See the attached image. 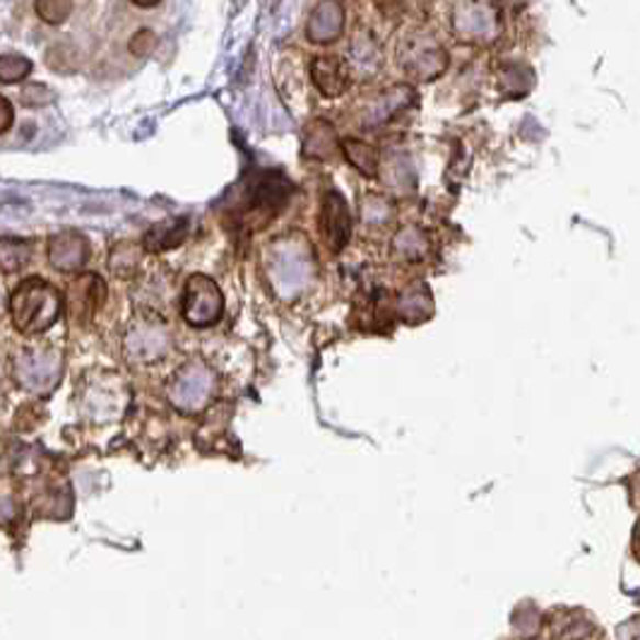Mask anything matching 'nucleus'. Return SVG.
<instances>
[{"label": "nucleus", "mask_w": 640, "mask_h": 640, "mask_svg": "<svg viewBox=\"0 0 640 640\" xmlns=\"http://www.w3.org/2000/svg\"><path fill=\"white\" fill-rule=\"evenodd\" d=\"M188 227H191V222H188L186 217L159 222L145 234L143 248L147 250V254H165V250L179 248L188 238Z\"/></svg>", "instance_id": "obj_12"}, {"label": "nucleus", "mask_w": 640, "mask_h": 640, "mask_svg": "<svg viewBox=\"0 0 640 640\" xmlns=\"http://www.w3.org/2000/svg\"><path fill=\"white\" fill-rule=\"evenodd\" d=\"M131 3L135 5V8H143V10H149V8H157L161 0H131Z\"/></svg>", "instance_id": "obj_25"}, {"label": "nucleus", "mask_w": 640, "mask_h": 640, "mask_svg": "<svg viewBox=\"0 0 640 640\" xmlns=\"http://www.w3.org/2000/svg\"><path fill=\"white\" fill-rule=\"evenodd\" d=\"M145 258V248L135 242H119L114 248H111L109 256V268L121 280H131L141 272Z\"/></svg>", "instance_id": "obj_14"}, {"label": "nucleus", "mask_w": 640, "mask_h": 640, "mask_svg": "<svg viewBox=\"0 0 640 640\" xmlns=\"http://www.w3.org/2000/svg\"><path fill=\"white\" fill-rule=\"evenodd\" d=\"M343 141H337L335 128L323 119L311 121L304 131V155L311 159L328 161L337 155V147Z\"/></svg>", "instance_id": "obj_13"}, {"label": "nucleus", "mask_w": 640, "mask_h": 640, "mask_svg": "<svg viewBox=\"0 0 640 640\" xmlns=\"http://www.w3.org/2000/svg\"><path fill=\"white\" fill-rule=\"evenodd\" d=\"M15 125V106L5 94H0V135H5Z\"/></svg>", "instance_id": "obj_21"}, {"label": "nucleus", "mask_w": 640, "mask_h": 640, "mask_svg": "<svg viewBox=\"0 0 640 640\" xmlns=\"http://www.w3.org/2000/svg\"><path fill=\"white\" fill-rule=\"evenodd\" d=\"M375 5H379L385 18H397L405 12L407 0H375Z\"/></svg>", "instance_id": "obj_22"}, {"label": "nucleus", "mask_w": 640, "mask_h": 640, "mask_svg": "<svg viewBox=\"0 0 640 640\" xmlns=\"http://www.w3.org/2000/svg\"><path fill=\"white\" fill-rule=\"evenodd\" d=\"M34 63L22 54H3L0 56V82L18 85L30 78Z\"/></svg>", "instance_id": "obj_18"}, {"label": "nucleus", "mask_w": 640, "mask_h": 640, "mask_svg": "<svg viewBox=\"0 0 640 640\" xmlns=\"http://www.w3.org/2000/svg\"><path fill=\"white\" fill-rule=\"evenodd\" d=\"M306 256L308 250L304 254V248L294 246L292 242H287V238L270 246L268 280L272 284V290L282 299H294L308 284L311 266Z\"/></svg>", "instance_id": "obj_4"}, {"label": "nucleus", "mask_w": 640, "mask_h": 640, "mask_svg": "<svg viewBox=\"0 0 640 640\" xmlns=\"http://www.w3.org/2000/svg\"><path fill=\"white\" fill-rule=\"evenodd\" d=\"M321 234H323V242L328 244L330 254H340L351 236L349 205H347V200L335 191V188H330V191L323 195Z\"/></svg>", "instance_id": "obj_7"}, {"label": "nucleus", "mask_w": 640, "mask_h": 640, "mask_svg": "<svg viewBox=\"0 0 640 640\" xmlns=\"http://www.w3.org/2000/svg\"><path fill=\"white\" fill-rule=\"evenodd\" d=\"M106 284L99 274H80L68 290V308L72 321L90 323L94 313L104 306Z\"/></svg>", "instance_id": "obj_9"}, {"label": "nucleus", "mask_w": 640, "mask_h": 640, "mask_svg": "<svg viewBox=\"0 0 640 640\" xmlns=\"http://www.w3.org/2000/svg\"><path fill=\"white\" fill-rule=\"evenodd\" d=\"M581 640H583V638H581Z\"/></svg>", "instance_id": "obj_27"}, {"label": "nucleus", "mask_w": 640, "mask_h": 640, "mask_svg": "<svg viewBox=\"0 0 640 640\" xmlns=\"http://www.w3.org/2000/svg\"><path fill=\"white\" fill-rule=\"evenodd\" d=\"M636 537H640V527H638V532H636ZM636 554H638V559H640V544H636Z\"/></svg>", "instance_id": "obj_26"}, {"label": "nucleus", "mask_w": 640, "mask_h": 640, "mask_svg": "<svg viewBox=\"0 0 640 640\" xmlns=\"http://www.w3.org/2000/svg\"><path fill=\"white\" fill-rule=\"evenodd\" d=\"M157 42L159 40L153 30H141V32H135V36L131 40L128 52H131V56L147 58V56H153V52L157 48Z\"/></svg>", "instance_id": "obj_20"}, {"label": "nucleus", "mask_w": 640, "mask_h": 640, "mask_svg": "<svg viewBox=\"0 0 640 640\" xmlns=\"http://www.w3.org/2000/svg\"><path fill=\"white\" fill-rule=\"evenodd\" d=\"M619 640H640V617H633L619 626Z\"/></svg>", "instance_id": "obj_23"}, {"label": "nucleus", "mask_w": 640, "mask_h": 640, "mask_svg": "<svg viewBox=\"0 0 640 640\" xmlns=\"http://www.w3.org/2000/svg\"><path fill=\"white\" fill-rule=\"evenodd\" d=\"M217 391V375L203 361H191L176 371L167 397L181 414L203 412Z\"/></svg>", "instance_id": "obj_3"}, {"label": "nucleus", "mask_w": 640, "mask_h": 640, "mask_svg": "<svg viewBox=\"0 0 640 640\" xmlns=\"http://www.w3.org/2000/svg\"><path fill=\"white\" fill-rule=\"evenodd\" d=\"M340 149L345 153L349 165L355 167L361 176H369V179L379 176L381 157H379V149H375L373 145L357 141V137H345V141L340 143Z\"/></svg>", "instance_id": "obj_15"}, {"label": "nucleus", "mask_w": 640, "mask_h": 640, "mask_svg": "<svg viewBox=\"0 0 640 640\" xmlns=\"http://www.w3.org/2000/svg\"><path fill=\"white\" fill-rule=\"evenodd\" d=\"M311 80L323 97H343L351 80L347 60L337 54H321L311 60Z\"/></svg>", "instance_id": "obj_10"}, {"label": "nucleus", "mask_w": 640, "mask_h": 640, "mask_svg": "<svg viewBox=\"0 0 640 640\" xmlns=\"http://www.w3.org/2000/svg\"><path fill=\"white\" fill-rule=\"evenodd\" d=\"M63 357L52 347H30L15 357V381L24 391L46 395L60 383Z\"/></svg>", "instance_id": "obj_5"}, {"label": "nucleus", "mask_w": 640, "mask_h": 640, "mask_svg": "<svg viewBox=\"0 0 640 640\" xmlns=\"http://www.w3.org/2000/svg\"><path fill=\"white\" fill-rule=\"evenodd\" d=\"M183 318L193 328H210L224 313V294L207 274H191L183 290Z\"/></svg>", "instance_id": "obj_6"}, {"label": "nucleus", "mask_w": 640, "mask_h": 640, "mask_svg": "<svg viewBox=\"0 0 640 640\" xmlns=\"http://www.w3.org/2000/svg\"><path fill=\"white\" fill-rule=\"evenodd\" d=\"M75 10V0H34V12L42 22L60 27L66 24Z\"/></svg>", "instance_id": "obj_17"}, {"label": "nucleus", "mask_w": 640, "mask_h": 640, "mask_svg": "<svg viewBox=\"0 0 640 640\" xmlns=\"http://www.w3.org/2000/svg\"><path fill=\"white\" fill-rule=\"evenodd\" d=\"M12 513H15V508H12V501L8 496L0 498V520H10L12 518Z\"/></svg>", "instance_id": "obj_24"}, {"label": "nucleus", "mask_w": 640, "mask_h": 640, "mask_svg": "<svg viewBox=\"0 0 640 640\" xmlns=\"http://www.w3.org/2000/svg\"><path fill=\"white\" fill-rule=\"evenodd\" d=\"M171 349V330L157 313H137L123 335L125 357L135 363L161 361Z\"/></svg>", "instance_id": "obj_2"}, {"label": "nucleus", "mask_w": 640, "mask_h": 640, "mask_svg": "<svg viewBox=\"0 0 640 640\" xmlns=\"http://www.w3.org/2000/svg\"><path fill=\"white\" fill-rule=\"evenodd\" d=\"M345 30V8L337 0H321L311 12L306 24V36L313 44H330L340 40Z\"/></svg>", "instance_id": "obj_11"}, {"label": "nucleus", "mask_w": 640, "mask_h": 640, "mask_svg": "<svg viewBox=\"0 0 640 640\" xmlns=\"http://www.w3.org/2000/svg\"><path fill=\"white\" fill-rule=\"evenodd\" d=\"M56 102V94L48 90L46 85L42 82H30L22 87L20 92V104L22 106H30V109H44V106H52Z\"/></svg>", "instance_id": "obj_19"}, {"label": "nucleus", "mask_w": 640, "mask_h": 640, "mask_svg": "<svg viewBox=\"0 0 640 640\" xmlns=\"http://www.w3.org/2000/svg\"><path fill=\"white\" fill-rule=\"evenodd\" d=\"M34 256L32 242L5 236L0 238V272H20L30 266Z\"/></svg>", "instance_id": "obj_16"}, {"label": "nucleus", "mask_w": 640, "mask_h": 640, "mask_svg": "<svg viewBox=\"0 0 640 640\" xmlns=\"http://www.w3.org/2000/svg\"><path fill=\"white\" fill-rule=\"evenodd\" d=\"M92 246L75 229H63L48 242V262L58 272H80L90 262Z\"/></svg>", "instance_id": "obj_8"}, {"label": "nucleus", "mask_w": 640, "mask_h": 640, "mask_svg": "<svg viewBox=\"0 0 640 640\" xmlns=\"http://www.w3.org/2000/svg\"><path fill=\"white\" fill-rule=\"evenodd\" d=\"M63 299L54 284L30 278L15 287L10 296L12 323L22 335H42L60 318Z\"/></svg>", "instance_id": "obj_1"}]
</instances>
